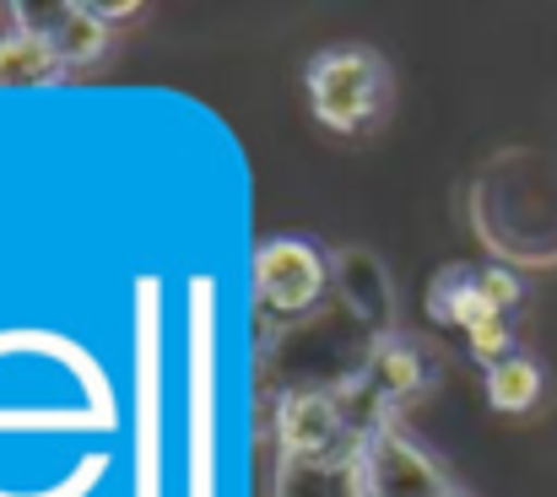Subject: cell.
I'll return each instance as SVG.
<instances>
[{
    "label": "cell",
    "instance_id": "cell-16",
    "mask_svg": "<svg viewBox=\"0 0 557 497\" xmlns=\"http://www.w3.org/2000/svg\"><path fill=\"white\" fill-rule=\"evenodd\" d=\"M449 497H466V493H449Z\"/></svg>",
    "mask_w": 557,
    "mask_h": 497
},
{
    "label": "cell",
    "instance_id": "cell-6",
    "mask_svg": "<svg viewBox=\"0 0 557 497\" xmlns=\"http://www.w3.org/2000/svg\"><path fill=\"white\" fill-rule=\"evenodd\" d=\"M211 282H195V362H189V482L195 497H211Z\"/></svg>",
    "mask_w": 557,
    "mask_h": 497
},
{
    "label": "cell",
    "instance_id": "cell-5",
    "mask_svg": "<svg viewBox=\"0 0 557 497\" xmlns=\"http://www.w3.org/2000/svg\"><path fill=\"white\" fill-rule=\"evenodd\" d=\"M331 271H336V293L347 303V314L358 320V331H369V340L395 335V287H389V265L363 249V244H347L331 254Z\"/></svg>",
    "mask_w": 557,
    "mask_h": 497
},
{
    "label": "cell",
    "instance_id": "cell-1",
    "mask_svg": "<svg viewBox=\"0 0 557 497\" xmlns=\"http://www.w3.org/2000/svg\"><path fill=\"white\" fill-rule=\"evenodd\" d=\"M304 87H309L314 120L336 136H363L389 109V65L363 44L320 49L304 71Z\"/></svg>",
    "mask_w": 557,
    "mask_h": 497
},
{
    "label": "cell",
    "instance_id": "cell-7",
    "mask_svg": "<svg viewBox=\"0 0 557 497\" xmlns=\"http://www.w3.org/2000/svg\"><path fill=\"white\" fill-rule=\"evenodd\" d=\"M60 82H65L60 54L27 22V11H16V27L0 33V92H38V87H60Z\"/></svg>",
    "mask_w": 557,
    "mask_h": 497
},
{
    "label": "cell",
    "instance_id": "cell-8",
    "mask_svg": "<svg viewBox=\"0 0 557 497\" xmlns=\"http://www.w3.org/2000/svg\"><path fill=\"white\" fill-rule=\"evenodd\" d=\"M363 384L373 389V400H379V417H389V406L395 400H406V395H417V389H428V357L406 340V335H384V340H373L369 351V368L358 373Z\"/></svg>",
    "mask_w": 557,
    "mask_h": 497
},
{
    "label": "cell",
    "instance_id": "cell-9",
    "mask_svg": "<svg viewBox=\"0 0 557 497\" xmlns=\"http://www.w3.org/2000/svg\"><path fill=\"white\" fill-rule=\"evenodd\" d=\"M428 320L438 325V331H471V325H482V320H493L498 309L487 303V293H482V271H471V265H444L433 282H428Z\"/></svg>",
    "mask_w": 557,
    "mask_h": 497
},
{
    "label": "cell",
    "instance_id": "cell-3",
    "mask_svg": "<svg viewBox=\"0 0 557 497\" xmlns=\"http://www.w3.org/2000/svg\"><path fill=\"white\" fill-rule=\"evenodd\" d=\"M336 287L331 254L309 238H271L255 249V298L276 320H304Z\"/></svg>",
    "mask_w": 557,
    "mask_h": 497
},
{
    "label": "cell",
    "instance_id": "cell-12",
    "mask_svg": "<svg viewBox=\"0 0 557 497\" xmlns=\"http://www.w3.org/2000/svg\"><path fill=\"white\" fill-rule=\"evenodd\" d=\"M147 346H141V373H147V400H141V455H136V476L141 497H158V282H147Z\"/></svg>",
    "mask_w": 557,
    "mask_h": 497
},
{
    "label": "cell",
    "instance_id": "cell-13",
    "mask_svg": "<svg viewBox=\"0 0 557 497\" xmlns=\"http://www.w3.org/2000/svg\"><path fill=\"white\" fill-rule=\"evenodd\" d=\"M466 351H471L482 368H493V362H504L509 351H520V346H515V331H509V314H493V320L471 325V331H466Z\"/></svg>",
    "mask_w": 557,
    "mask_h": 497
},
{
    "label": "cell",
    "instance_id": "cell-2",
    "mask_svg": "<svg viewBox=\"0 0 557 497\" xmlns=\"http://www.w3.org/2000/svg\"><path fill=\"white\" fill-rule=\"evenodd\" d=\"M347 476L352 497H449L455 487L444 482V471L433 465V455L395 422V417H373L358 433L352 455H347Z\"/></svg>",
    "mask_w": 557,
    "mask_h": 497
},
{
    "label": "cell",
    "instance_id": "cell-14",
    "mask_svg": "<svg viewBox=\"0 0 557 497\" xmlns=\"http://www.w3.org/2000/svg\"><path fill=\"white\" fill-rule=\"evenodd\" d=\"M482 293H487V303H493L498 314H515L525 287H520L515 265H482Z\"/></svg>",
    "mask_w": 557,
    "mask_h": 497
},
{
    "label": "cell",
    "instance_id": "cell-11",
    "mask_svg": "<svg viewBox=\"0 0 557 497\" xmlns=\"http://www.w3.org/2000/svg\"><path fill=\"white\" fill-rule=\"evenodd\" d=\"M482 384H487V406L504 411V417H525L547 395V373H542V362L531 351H509L504 362L482 368Z\"/></svg>",
    "mask_w": 557,
    "mask_h": 497
},
{
    "label": "cell",
    "instance_id": "cell-10",
    "mask_svg": "<svg viewBox=\"0 0 557 497\" xmlns=\"http://www.w3.org/2000/svg\"><path fill=\"white\" fill-rule=\"evenodd\" d=\"M33 22V16H27ZM44 38H49V49L60 54V65L65 71H76V65H98L103 54H109V27L87 11V0H65V5H54L44 22H33Z\"/></svg>",
    "mask_w": 557,
    "mask_h": 497
},
{
    "label": "cell",
    "instance_id": "cell-4",
    "mask_svg": "<svg viewBox=\"0 0 557 497\" xmlns=\"http://www.w3.org/2000/svg\"><path fill=\"white\" fill-rule=\"evenodd\" d=\"M276 444H282V455L293 465L298 460L304 465H325L347 444V406H342V395L320 389V384L287 389L276 400Z\"/></svg>",
    "mask_w": 557,
    "mask_h": 497
},
{
    "label": "cell",
    "instance_id": "cell-15",
    "mask_svg": "<svg viewBox=\"0 0 557 497\" xmlns=\"http://www.w3.org/2000/svg\"><path fill=\"white\" fill-rule=\"evenodd\" d=\"M87 11H92L103 27H120V22H136V16H141V0H87Z\"/></svg>",
    "mask_w": 557,
    "mask_h": 497
}]
</instances>
